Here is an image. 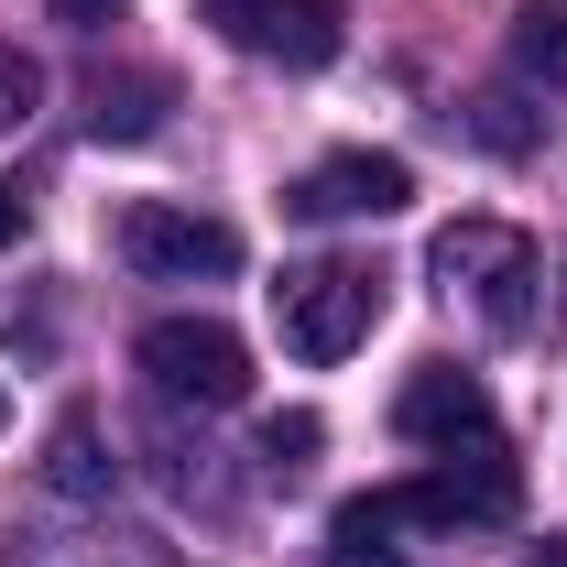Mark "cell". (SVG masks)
Wrapping results in <instances>:
<instances>
[{
	"label": "cell",
	"mask_w": 567,
	"mask_h": 567,
	"mask_svg": "<svg viewBox=\"0 0 567 567\" xmlns=\"http://www.w3.org/2000/svg\"><path fill=\"white\" fill-rule=\"evenodd\" d=\"M164 76H87V132L99 142H142V132H164Z\"/></svg>",
	"instance_id": "cell-9"
},
{
	"label": "cell",
	"mask_w": 567,
	"mask_h": 567,
	"mask_svg": "<svg viewBox=\"0 0 567 567\" xmlns=\"http://www.w3.org/2000/svg\"><path fill=\"white\" fill-rule=\"evenodd\" d=\"M142 371H153L164 404H208V415L251 393V350H240L218 317H153V328H142Z\"/></svg>",
	"instance_id": "cell-4"
},
{
	"label": "cell",
	"mask_w": 567,
	"mask_h": 567,
	"mask_svg": "<svg viewBox=\"0 0 567 567\" xmlns=\"http://www.w3.org/2000/svg\"><path fill=\"white\" fill-rule=\"evenodd\" d=\"M0 425H11V393H0Z\"/></svg>",
	"instance_id": "cell-19"
},
{
	"label": "cell",
	"mask_w": 567,
	"mask_h": 567,
	"mask_svg": "<svg viewBox=\"0 0 567 567\" xmlns=\"http://www.w3.org/2000/svg\"><path fill=\"white\" fill-rule=\"evenodd\" d=\"M404 197H415V164L404 153H328V164H306L284 186L295 218H393Z\"/></svg>",
	"instance_id": "cell-7"
},
{
	"label": "cell",
	"mask_w": 567,
	"mask_h": 567,
	"mask_svg": "<svg viewBox=\"0 0 567 567\" xmlns=\"http://www.w3.org/2000/svg\"><path fill=\"white\" fill-rule=\"evenodd\" d=\"M470 132L492 142V153H524V121H513V99H481V121H470Z\"/></svg>",
	"instance_id": "cell-14"
},
{
	"label": "cell",
	"mask_w": 567,
	"mask_h": 567,
	"mask_svg": "<svg viewBox=\"0 0 567 567\" xmlns=\"http://www.w3.org/2000/svg\"><path fill=\"white\" fill-rule=\"evenodd\" d=\"M393 425L415 447H492V382L458 371V360H425L415 382L393 393Z\"/></svg>",
	"instance_id": "cell-8"
},
{
	"label": "cell",
	"mask_w": 567,
	"mask_h": 567,
	"mask_svg": "<svg viewBox=\"0 0 567 567\" xmlns=\"http://www.w3.org/2000/svg\"><path fill=\"white\" fill-rule=\"evenodd\" d=\"M513 502H524V481H513V458H502V436H492V447H447V470L404 481L393 513H404V524H436V535H458V524H513Z\"/></svg>",
	"instance_id": "cell-5"
},
{
	"label": "cell",
	"mask_w": 567,
	"mask_h": 567,
	"mask_svg": "<svg viewBox=\"0 0 567 567\" xmlns=\"http://www.w3.org/2000/svg\"><path fill=\"white\" fill-rule=\"evenodd\" d=\"M274 328L295 360H350L371 328H382V274L371 262H295V274L274 284Z\"/></svg>",
	"instance_id": "cell-2"
},
{
	"label": "cell",
	"mask_w": 567,
	"mask_h": 567,
	"mask_svg": "<svg viewBox=\"0 0 567 567\" xmlns=\"http://www.w3.org/2000/svg\"><path fill=\"white\" fill-rule=\"evenodd\" d=\"M425 274L447 284V295H470L481 306V328H535V284H546V262H535V240L524 229H502V218H458V229H436V251H425Z\"/></svg>",
	"instance_id": "cell-1"
},
{
	"label": "cell",
	"mask_w": 567,
	"mask_h": 567,
	"mask_svg": "<svg viewBox=\"0 0 567 567\" xmlns=\"http://www.w3.org/2000/svg\"><path fill=\"white\" fill-rule=\"evenodd\" d=\"M218 44H240V55H262V66H328L339 55V0H208Z\"/></svg>",
	"instance_id": "cell-6"
},
{
	"label": "cell",
	"mask_w": 567,
	"mask_h": 567,
	"mask_svg": "<svg viewBox=\"0 0 567 567\" xmlns=\"http://www.w3.org/2000/svg\"><path fill=\"white\" fill-rule=\"evenodd\" d=\"M317 447H328V425L306 415V404H295V415H274V425H262V470H284V481H295V470H306Z\"/></svg>",
	"instance_id": "cell-11"
},
{
	"label": "cell",
	"mask_w": 567,
	"mask_h": 567,
	"mask_svg": "<svg viewBox=\"0 0 567 567\" xmlns=\"http://www.w3.org/2000/svg\"><path fill=\"white\" fill-rule=\"evenodd\" d=\"M328 567H404V546H328Z\"/></svg>",
	"instance_id": "cell-16"
},
{
	"label": "cell",
	"mask_w": 567,
	"mask_h": 567,
	"mask_svg": "<svg viewBox=\"0 0 567 567\" xmlns=\"http://www.w3.org/2000/svg\"><path fill=\"white\" fill-rule=\"evenodd\" d=\"M513 76L567 87V0H524V11H513Z\"/></svg>",
	"instance_id": "cell-10"
},
{
	"label": "cell",
	"mask_w": 567,
	"mask_h": 567,
	"mask_svg": "<svg viewBox=\"0 0 567 567\" xmlns=\"http://www.w3.org/2000/svg\"><path fill=\"white\" fill-rule=\"evenodd\" d=\"M55 492H110V458H99V436H87V425H66V436H55Z\"/></svg>",
	"instance_id": "cell-12"
},
{
	"label": "cell",
	"mask_w": 567,
	"mask_h": 567,
	"mask_svg": "<svg viewBox=\"0 0 567 567\" xmlns=\"http://www.w3.org/2000/svg\"><path fill=\"white\" fill-rule=\"evenodd\" d=\"M22 240V186H0V251Z\"/></svg>",
	"instance_id": "cell-17"
},
{
	"label": "cell",
	"mask_w": 567,
	"mask_h": 567,
	"mask_svg": "<svg viewBox=\"0 0 567 567\" xmlns=\"http://www.w3.org/2000/svg\"><path fill=\"white\" fill-rule=\"evenodd\" d=\"M121 11H132V0H55V22H66V33H99V22H121Z\"/></svg>",
	"instance_id": "cell-15"
},
{
	"label": "cell",
	"mask_w": 567,
	"mask_h": 567,
	"mask_svg": "<svg viewBox=\"0 0 567 567\" xmlns=\"http://www.w3.org/2000/svg\"><path fill=\"white\" fill-rule=\"evenodd\" d=\"M33 99H44L33 55H11V44H0V132H22V121H33Z\"/></svg>",
	"instance_id": "cell-13"
},
{
	"label": "cell",
	"mask_w": 567,
	"mask_h": 567,
	"mask_svg": "<svg viewBox=\"0 0 567 567\" xmlns=\"http://www.w3.org/2000/svg\"><path fill=\"white\" fill-rule=\"evenodd\" d=\"M110 251L132 262V274L153 284H218V274H240V229L208 208H175V197H132V208L110 218Z\"/></svg>",
	"instance_id": "cell-3"
},
{
	"label": "cell",
	"mask_w": 567,
	"mask_h": 567,
	"mask_svg": "<svg viewBox=\"0 0 567 567\" xmlns=\"http://www.w3.org/2000/svg\"><path fill=\"white\" fill-rule=\"evenodd\" d=\"M524 567H567V535H546V546H535V557H524Z\"/></svg>",
	"instance_id": "cell-18"
}]
</instances>
